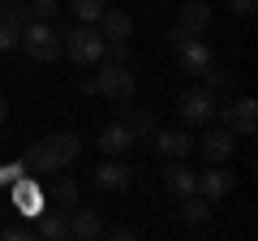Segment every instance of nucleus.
Here are the masks:
<instances>
[{
    "label": "nucleus",
    "instance_id": "nucleus-12",
    "mask_svg": "<svg viewBox=\"0 0 258 241\" xmlns=\"http://www.w3.org/2000/svg\"><path fill=\"white\" fill-rule=\"evenodd\" d=\"M30 228H35V241H64L69 237V211H56V207L39 211Z\"/></svg>",
    "mask_w": 258,
    "mask_h": 241
},
{
    "label": "nucleus",
    "instance_id": "nucleus-21",
    "mask_svg": "<svg viewBox=\"0 0 258 241\" xmlns=\"http://www.w3.org/2000/svg\"><path fill=\"white\" fill-rule=\"evenodd\" d=\"M120 120H125V130L134 134V142H151V134L159 130L155 116H151V112H142V108H125V116H120Z\"/></svg>",
    "mask_w": 258,
    "mask_h": 241
},
{
    "label": "nucleus",
    "instance_id": "nucleus-18",
    "mask_svg": "<svg viewBox=\"0 0 258 241\" xmlns=\"http://www.w3.org/2000/svg\"><path fill=\"white\" fill-rule=\"evenodd\" d=\"M22 168L35 176H56L60 172V164H56V155L47 151V142H35V147H26V155H22Z\"/></svg>",
    "mask_w": 258,
    "mask_h": 241
},
{
    "label": "nucleus",
    "instance_id": "nucleus-30",
    "mask_svg": "<svg viewBox=\"0 0 258 241\" xmlns=\"http://www.w3.org/2000/svg\"><path fill=\"white\" fill-rule=\"evenodd\" d=\"M232 5V13H237V18H249V13L258 9V0H228Z\"/></svg>",
    "mask_w": 258,
    "mask_h": 241
},
{
    "label": "nucleus",
    "instance_id": "nucleus-28",
    "mask_svg": "<svg viewBox=\"0 0 258 241\" xmlns=\"http://www.w3.org/2000/svg\"><path fill=\"white\" fill-rule=\"evenodd\" d=\"M103 61H129V39H103Z\"/></svg>",
    "mask_w": 258,
    "mask_h": 241
},
{
    "label": "nucleus",
    "instance_id": "nucleus-10",
    "mask_svg": "<svg viewBox=\"0 0 258 241\" xmlns=\"http://www.w3.org/2000/svg\"><path fill=\"white\" fill-rule=\"evenodd\" d=\"M91 176H95V186H99V190H129V186H134V168L120 164V155H108Z\"/></svg>",
    "mask_w": 258,
    "mask_h": 241
},
{
    "label": "nucleus",
    "instance_id": "nucleus-23",
    "mask_svg": "<svg viewBox=\"0 0 258 241\" xmlns=\"http://www.w3.org/2000/svg\"><path fill=\"white\" fill-rule=\"evenodd\" d=\"M176 203H181L185 224H194V228H203V224L211 220V203H207V198L198 194V190H194V194H185V198H176Z\"/></svg>",
    "mask_w": 258,
    "mask_h": 241
},
{
    "label": "nucleus",
    "instance_id": "nucleus-25",
    "mask_svg": "<svg viewBox=\"0 0 258 241\" xmlns=\"http://www.w3.org/2000/svg\"><path fill=\"white\" fill-rule=\"evenodd\" d=\"M60 0H26V22H52Z\"/></svg>",
    "mask_w": 258,
    "mask_h": 241
},
{
    "label": "nucleus",
    "instance_id": "nucleus-13",
    "mask_svg": "<svg viewBox=\"0 0 258 241\" xmlns=\"http://www.w3.org/2000/svg\"><path fill=\"white\" fill-rule=\"evenodd\" d=\"M207 26H211V5H207V0H185L181 13H176V30H185V35H203Z\"/></svg>",
    "mask_w": 258,
    "mask_h": 241
},
{
    "label": "nucleus",
    "instance_id": "nucleus-3",
    "mask_svg": "<svg viewBox=\"0 0 258 241\" xmlns=\"http://www.w3.org/2000/svg\"><path fill=\"white\" fill-rule=\"evenodd\" d=\"M168 47H172L176 65H181L185 74H203V69L215 61L211 47L203 43V35H185V30H176V26H172V35H168Z\"/></svg>",
    "mask_w": 258,
    "mask_h": 241
},
{
    "label": "nucleus",
    "instance_id": "nucleus-22",
    "mask_svg": "<svg viewBox=\"0 0 258 241\" xmlns=\"http://www.w3.org/2000/svg\"><path fill=\"white\" fill-rule=\"evenodd\" d=\"M198 78H203V86H207V91H211V95H215L220 103H224V99L232 95V74H228V69H220L215 61H211V65H207V69H203Z\"/></svg>",
    "mask_w": 258,
    "mask_h": 241
},
{
    "label": "nucleus",
    "instance_id": "nucleus-32",
    "mask_svg": "<svg viewBox=\"0 0 258 241\" xmlns=\"http://www.w3.org/2000/svg\"><path fill=\"white\" fill-rule=\"evenodd\" d=\"M0 181H9V176H5V164H0Z\"/></svg>",
    "mask_w": 258,
    "mask_h": 241
},
{
    "label": "nucleus",
    "instance_id": "nucleus-1",
    "mask_svg": "<svg viewBox=\"0 0 258 241\" xmlns=\"http://www.w3.org/2000/svg\"><path fill=\"white\" fill-rule=\"evenodd\" d=\"M91 82H95V95H103V99H112V103H129L134 91H138L134 74H129V61L125 65H120V61H99V74H95Z\"/></svg>",
    "mask_w": 258,
    "mask_h": 241
},
{
    "label": "nucleus",
    "instance_id": "nucleus-8",
    "mask_svg": "<svg viewBox=\"0 0 258 241\" xmlns=\"http://www.w3.org/2000/svg\"><path fill=\"white\" fill-rule=\"evenodd\" d=\"M232 138H237L232 130H207L203 138H194V151H198V159H207V164H224V159L232 155Z\"/></svg>",
    "mask_w": 258,
    "mask_h": 241
},
{
    "label": "nucleus",
    "instance_id": "nucleus-7",
    "mask_svg": "<svg viewBox=\"0 0 258 241\" xmlns=\"http://www.w3.org/2000/svg\"><path fill=\"white\" fill-rule=\"evenodd\" d=\"M22 26H26V0H0V52L18 47Z\"/></svg>",
    "mask_w": 258,
    "mask_h": 241
},
{
    "label": "nucleus",
    "instance_id": "nucleus-17",
    "mask_svg": "<svg viewBox=\"0 0 258 241\" xmlns=\"http://www.w3.org/2000/svg\"><path fill=\"white\" fill-rule=\"evenodd\" d=\"M69 237H78V241H95V237H103V215L99 211H69Z\"/></svg>",
    "mask_w": 258,
    "mask_h": 241
},
{
    "label": "nucleus",
    "instance_id": "nucleus-27",
    "mask_svg": "<svg viewBox=\"0 0 258 241\" xmlns=\"http://www.w3.org/2000/svg\"><path fill=\"white\" fill-rule=\"evenodd\" d=\"M0 237L5 241H35V228H30V220H18V224H5Z\"/></svg>",
    "mask_w": 258,
    "mask_h": 241
},
{
    "label": "nucleus",
    "instance_id": "nucleus-19",
    "mask_svg": "<svg viewBox=\"0 0 258 241\" xmlns=\"http://www.w3.org/2000/svg\"><path fill=\"white\" fill-rule=\"evenodd\" d=\"M47 151H52V155H56V164H74V159L78 155H82V142H78V134H69V130H60V134H47Z\"/></svg>",
    "mask_w": 258,
    "mask_h": 241
},
{
    "label": "nucleus",
    "instance_id": "nucleus-14",
    "mask_svg": "<svg viewBox=\"0 0 258 241\" xmlns=\"http://www.w3.org/2000/svg\"><path fill=\"white\" fill-rule=\"evenodd\" d=\"M134 147H138V142H134V134L125 130V120L103 125V134H99V151H103V155H129Z\"/></svg>",
    "mask_w": 258,
    "mask_h": 241
},
{
    "label": "nucleus",
    "instance_id": "nucleus-2",
    "mask_svg": "<svg viewBox=\"0 0 258 241\" xmlns=\"http://www.w3.org/2000/svg\"><path fill=\"white\" fill-rule=\"evenodd\" d=\"M18 43L26 47V56H35V61H56L60 47H64V35L52 26V22H26Z\"/></svg>",
    "mask_w": 258,
    "mask_h": 241
},
{
    "label": "nucleus",
    "instance_id": "nucleus-29",
    "mask_svg": "<svg viewBox=\"0 0 258 241\" xmlns=\"http://www.w3.org/2000/svg\"><path fill=\"white\" fill-rule=\"evenodd\" d=\"M103 237H112V241H134V237H138V228H129V224H116V228H103Z\"/></svg>",
    "mask_w": 258,
    "mask_h": 241
},
{
    "label": "nucleus",
    "instance_id": "nucleus-6",
    "mask_svg": "<svg viewBox=\"0 0 258 241\" xmlns=\"http://www.w3.org/2000/svg\"><path fill=\"white\" fill-rule=\"evenodd\" d=\"M176 112H181L185 125H207V120L220 112V99H215L207 86H194V91L181 95V103H176Z\"/></svg>",
    "mask_w": 258,
    "mask_h": 241
},
{
    "label": "nucleus",
    "instance_id": "nucleus-9",
    "mask_svg": "<svg viewBox=\"0 0 258 241\" xmlns=\"http://www.w3.org/2000/svg\"><path fill=\"white\" fill-rule=\"evenodd\" d=\"M151 147L164 159H185V155H194V134L189 130H155L151 134Z\"/></svg>",
    "mask_w": 258,
    "mask_h": 241
},
{
    "label": "nucleus",
    "instance_id": "nucleus-5",
    "mask_svg": "<svg viewBox=\"0 0 258 241\" xmlns=\"http://www.w3.org/2000/svg\"><path fill=\"white\" fill-rule=\"evenodd\" d=\"M220 112H224V130H232L237 138H254L258 134V103L249 99V95H241V99H224L220 103Z\"/></svg>",
    "mask_w": 258,
    "mask_h": 241
},
{
    "label": "nucleus",
    "instance_id": "nucleus-24",
    "mask_svg": "<svg viewBox=\"0 0 258 241\" xmlns=\"http://www.w3.org/2000/svg\"><path fill=\"white\" fill-rule=\"evenodd\" d=\"M78 198H82L78 181H69V176H56V186H52V207H56V211H74Z\"/></svg>",
    "mask_w": 258,
    "mask_h": 241
},
{
    "label": "nucleus",
    "instance_id": "nucleus-11",
    "mask_svg": "<svg viewBox=\"0 0 258 241\" xmlns=\"http://www.w3.org/2000/svg\"><path fill=\"white\" fill-rule=\"evenodd\" d=\"M232 186H237V181H232V172H224L220 164H211L207 172H198V194H203L207 203H220V198H228Z\"/></svg>",
    "mask_w": 258,
    "mask_h": 241
},
{
    "label": "nucleus",
    "instance_id": "nucleus-16",
    "mask_svg": "<svg viewBox=\"0 0 258 241\" xmlns=\"http://www.w3.org/2000/svg\"><path fill=\"white\" fill-rule=\"evenodd\" d=\"M13 203H18V215L22 220H35L39 211H43V194H39V186L35 181H13Z\"/></svg>",
    "mask_w": 258,
    "mask_h": 241
},
{
    "label": "nucleus",
    "instance_id": "nucleus-15",
    "mask_svg": "<svg viewBox=\"0 0 258 241\" xmlns=\"http://www.w3.org/2000/svg\"><path fill=\"white\" fill-rule=\"evenodd\" d=\"M164 190H168L172 198L194 194V190H198V172H189V168H185L181 159H172V164L164 168Z\"/></svg>",
    "mask_w": 258,
    "mask_h": 241
},
{
    "label": "nucleus",
    "instance_id": "nucleus-26",
    "mask_svg": "<svg viewBox=\"0 0 258 241\" xmlns=\"http://www.w3.org/2000/svg\"><path fill=\"white\" fill-rule=\"evenodd\" d=\"M69 9L78 13V22H99V13L108 9V0H69Z\"/></svg>",
    "mask_w": 258,
    "mask_h": 241
},
{
    "label": "nucleus",
    "instance_id": "nucleus-20",
    "mask_svg": "<svg viewBox=\"0 0 258 241\" xmlns=\"http://www.w3.org/2000/svg\"><path fill=\"white\" fill-rule=\"evenodd\" d=\"M99 35L103 39H129L134 35V18L125 9H103L99 13Z\"/></svg>",
    "mask_w": 258,
    "mask_h": 241
},
{
    "label": "nucleus",
    "instance_id": "nucleus-4",
    "mask_svg": "<svg viewBox=\"0 0 258 241\" xmlns=\"http://www.w3.org/2000/svg\"><path fill=\"white\" fill-rule=\"evenodd\" d=\"M74 65H99L103 61V35L95 30V22H82L78 30L64 35V47H60Z\"/></svg>",
    "mask_w": 258,
    "mask_h": 241
},
{
    "label": "nucleus",
    "instance_id": "nucleus-31",
    "mask_svg": "<svg viewBox=\"0 0 258 241\" xmlns=\"http://www.w3.org/2000/svg\"><path fill=\"white\" fill-rule=\"evenodd\" d=\"M9 116V99H5V95H0V120Z\"/></svg>",
    "mask_w": 258,
    "mask_h": 241
}]
</instances>
